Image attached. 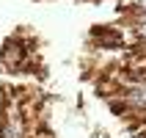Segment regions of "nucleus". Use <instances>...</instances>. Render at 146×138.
I'll return each mask as SVG.
<instances>
[{
    "label": "nucleus",
    "mask_w": 146,
    "mask_h": 138,
    "mask_svg": "<svg viewBox=\"0 0 146 138\" xmlns=\"http://www.w3.org/2000/svg\"><path fill=\"white\" fill-rule=\"evenodd\" d=\"M28 55H31V53H28L19 41L8 39L6 44H3V50H0V66H3L6 72H11V75H19V69H22Z\"/></svg>",
    "instance_id": "f257e3e1"
}]
</instances>
